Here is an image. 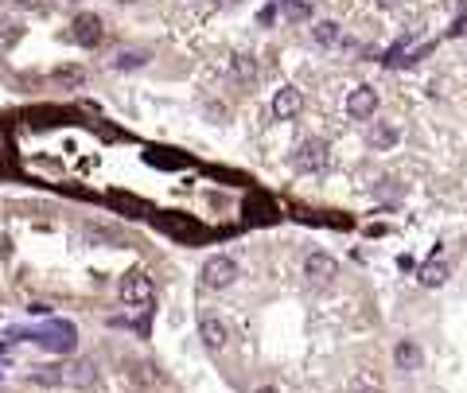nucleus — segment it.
Instances as JSON below:
<instances>
[{
	"instance_id": "obj_5",
	"label": "nucleus",
	"mask_w": 467,
	"mask_h": 393,
	"mask_svg": "<svg viewBox=\"0 0 467 393\" xmlns=\"http://www.w3.org/2000/svg\"><path fill=\"white\" fill-rule=\"evenodd\" d=\"M70 39H74L78 47H98V43H102V20H98L94 12L74 16V23H70Z\"/></svg>"
},
{
	"instance_id": "obj_19",
	"label": "nucleus",
	"mask_w": 467,
	"mask_h": 393,
	"mask_svg": "<svg viewBox=\"0 0 467 393\" xmlns=\"http://www.w3.org/2000/svg\"><path fill=\"white\" fill-rule=\"evenodd\" d=\"M20 8H39V0H16Z\"/></svg>"
},
{
	"instance_id": "obj_16",
	"label": "nucleus",
	"mask_w": 467,
	"mask_h": 393,
	"mask_svg": "<svg viewBox=\"0 0 467 393\" xmlns=\"http://www.w3.org/2000/svg\"><path fill=\"white\" fill-rule=\"evenodd\" d=\"M285 16L288 20H308V16H312V4H308V0H285Z\"/></svg>"
},
{
	"instance_id": "obj_22",
	"label": "nucleus",
	"mask_w": 467,
	"mask_h": 393,
	"mask_svg": "<svg viewBox=\"0 0 467 393\" xmlns=\"http://www.w3.org/2000/svg\"><path fill=\"white\" fill-rule=\"evenodd\" d=\"M257 393H280V389H273V386H261V389H257Z\"/></svg>"
},
{
	"instance_id": "obj_10",
	"label": "nucleus",
	"mask_w": 467,
	"mask_h": 393,
	"mask_svg": "<svg viewBox=\"0 0 467 393\" xmlns=\"http://www.w3.org/2000/svg\"><path fill=\"white\" fill-rule=\"evenodd\" d=\"M199 335H203V342L211 350H222L226 347V323L214 320V315H203V320H199Z\"/></svg>"
},
{
	"instance_id": "obj_6",
	"label": "nucleus",
	"mask_w": 467,
	"mask_h": 393,
	"mask_svg": "<svg viewBox=\"0 0 467 393\" xmlns=\"http://www.w3.org/2000/svg\"><path fill=\"white\" fill-rule=\"evenodd\" d=\"M296 168L300 172H323L327 168V145L323 140H304V145L296 148Z\"/></svg>"
},
{
	"instance_id": "obj_11",
	"label": "nucleus",
	"mask_w": 467,
	"mask_h": 393,
	"mask_svg": "<svg viewBox=\"0 0 467 393\" xmlns=\"http://www.w3.org/2000/svg\"><path fill=\"white\" fill-rule=\"evenodd\" d=\"M448 277H452V269H448V265L440 261V257L424 261V265H421V273H416V281H421L424 288H440V284H444Z\"/></svg>"
},
{
	"instance_id": "obj_14",
	"label": "nucleus",
	"mask_w": 467,
	"mask_h": 393,
	"mask_svg": "<svg viewBox=\"0 0 467 393\" xmlns=\"http://www.w3.org/2000/svg\"><path fill=\"white\" fill-rule=\"evenodd\" d=\"M370 145H374V148H394V145H397V129H394L389 121H378V125L370 129Z\"/></svg>"
},
{
	"instance_id": "obj_4",
	"label": "nucleus",
	"mask_w": 467,
	"mask_h": 393,
	"mask_svg": "<svg viewBox=\"0 0 467 393\" xmlns=\"http://www.w3.org/2000/svg\"><path fill=\"white\" fill-rule=\"evenodd\" d=\"M234 277H238V265H234V257H211V261L203 265V284L206 288H226V284H234Z\"/></svg>"
},
{
	"instance_id": "obj_1",
	"label": "nucleus",
	"mask_w": 467,
	"mask_h": 393,
	"mask_svg": "<svg viewBox=\"0 0 467 393\" xmlns=\"http://www.w3.org/2000/svg\"><path fill=\"white\" fill-rule=\"evenodd\" d=\"M117 288H121V300H125V304H129V308H140V312H148V308H152V300H156V288H152V281H148L140 269L125 273Z\"/></svg>"
},
{
	"instance_id": "obj_2",
	"label": "nucleus",
	"mask_w": 467,
	"mask_h": 393,
	"mask_svg": "<svg viewBox=\"0 0 467 393\" xmlns=\"http://www.w3.org/2000/svg\"><path fill=\"white\" fill-rule=\"evenodd\" d=\"M31 378L39 386H90L98 374H94V366H58V370H36Z\"/></svg>"
},
{
	"instance_id": "obj_20",
	"label": "nucleus",
	"mask_w": 467,
	"mask_h": 393,
	"mask_svg": "<svg viewBox=\"0 0 467 393\" xmlns=\"http://www.w3.org/2000/svg\"><path fill=\"white\" fill-rule=\"evenodd\" d=\"M355 393H382V389H378V386H358Z\"/></svg>"
},
{
	"instance_id": "obj_17",
	"label": "nucleus",
	"mask_w": 467,
	"mask_h": 393,
	"mask_svg": "<svg viewBox=\"0 0 467 393\" xmlns=\"http://www.w3.org/2000/svg\"><path fill=\"white\" fill-rule=\"evenodd\" d=\"M16 39H20V28H16V23H0V47H12Z\"/></svg>"
},
{
	"instance_id": "obj_7",
	"label": "nucleus",
	"mask_w": 467,
	"mask_h": 393,
	"mask_svg": "<svg viewBox=\"0 0 467 393\" xmlns=\"http://www.w3.org/2000/svg\"><path fill=\"white\" fill-rule=\"evenodd\" d=\"M374 110H378V90H374V86H358V90H350V98H347V113L355 117V121H366V117H374Z\"/></svg>"
},
{
	"instance_id": "obj_21",
	"label": "nucleus",
	"mask_w": 467,
	"mask_h": 393,
	"mask_svg": "<svg viewBox=\"0 0 467 393\" xmlns=\"http://www.w3.org/2000/svg\"><path fill=\"white\" fill-rule=\"evenodd\" d=\"M378 4H382V8H397L402 0H378Z\"/></svg>"
},
{
	"instance_id": "obj_18",
	"label": "nucleus",
	"mask_w": 467,
	"mask_h": 393,
	"mask_svg": "<svg viewBox=\"0 0 467 393\" xmlns=\"http://www.w3.org/2000/svg\"><path fill=\"white\" fill-rule=\"evenodd\" d=\"M145 63V55H117V70H125V66H140Z\"/></svg>"
},
{
	"instance_id": "obj_23",
	"label": "nucleus",
	"mask_w": 467,
	"mask_h": 393,
	"mask_svg": "<svg viewBox=\"0 0 467 393\" xmlns=\"http://www.w3.org/2000/svg\"><path fill=\"white\" fill-rule=\"evenodd\" d=\"M0 374H4V370H0Z\"/></svg>"
},
{
	"instance_id": "obj_8",
	"label": "nucleus",
	"mask_w": 467,
	"mask_h": 393,
	"mask_svg": "<svg viewBox=\"0 0 467 393\" xmlns=\"http://www.w3.org/2000/svg\"><path fill=\"white\" fill-rule=\"evenodd\" d=\"M300 105H304V94H300L296 86H285L273 98V117H277V121H288V117L300 113Z\"/></svg>"
},
{
	"instance_id": "obj_3",
	"label": "nucleus",
	"mask_w": 467,
	"mask_h": 393,
	"mask_svg": "<svg viewBox=\"0 0 467 393\" xmlns=\"http://www.w3.org/2000/svg\"><path fill=\"white\" fill-rule=\"evenodd\" d=\"M74 335H78V331H74V323H63V320H55L47 331H36L31 339H39V347L55 350V355H70V350H74V342H78Z\"/></svg>"
},
{
	"instance_id": "obj_15",
	"label": "nucleus",
	"mask_w": 467,
	"mask_h": 393,
	"mask_svg": "<svg viewBox=\"0 0 467 393\" xmlns=\"http://www.w3.org/2000/svg\"><path fill=\"white\" fill-rule=\"evenodd\" d=\"M253 74H257V63H253V58H249V55H234V78H238V82H249Z\"/></svg>"
},
{
	"instance_id": "obj_9",
	"label": "nucleus",
	"mask_w": 467,
	"mask_h": 393,
	"mask_svg": "<svg viewBox=\"0 0 467 393\" xmlns=\"http://www.w3.org/2000/svg\"><path fill=\"white\" fill-rule=\"evenodd\" d=\"M304 273H308V281L327 284V281L339 273V265H335V257H327V253H312V257L304 261Z\"/></svg>"
},
{
	"instance_id": "obj_13",
	"label": "nucleus",
	"mask_w": 467,
	"mask_h": 393,
	"mask_svg": "<svg viewBox=\"0 0 467 393\" xmlns=\"http://www.w3.org/2000/svg\"><path fill=\"white\" fill-rule=\"evenodd\" d=\"M312 36H315V43L320 47H335V43H343V28H339L335 20H320L312 28Z\"/></svg>"
},
{
	"instance_id": "obj_12",
	"label": "nucleus",
	"mask_w": 467,
	"mask_h": 393,
	"mask_svg": "<svg viewBox=\"0 0 467 393\" xmlns=\"http://www.w3.org/2000/svg\"><path fill=\"white\" fill-rule=\"evenodd\" d=\"M421 347H416L413 339H402L394 347V362H397V370H421Z\"/></svg>"
}]
</instances>
